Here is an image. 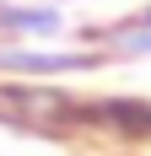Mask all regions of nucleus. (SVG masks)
<instances>
[{"label":"nucleus","mask_w":151,"mask_h":156,"mask_svg":"<svg viewBox=\"0 0 151 156\" xmlns=\"http://www.w3.org/2000/svg\"><path fill=\"white\" fill-rule=\"evenodd\" d=\"M11 27H27V32H54V27H60V16H54V11H16V16H11Z\"/></svg>","instance_id":"obj_1"}]
</instances>
